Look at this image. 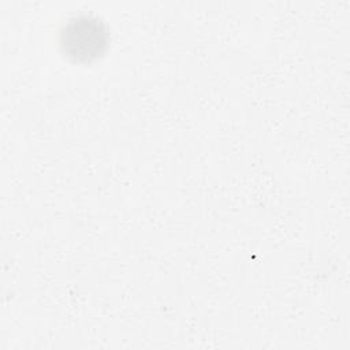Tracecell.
I'll use <instances>...</instances> for the list:
<instances>
[{"label":"cell","mask_w":350,"mask_h":350,"mask_svg":"<svg viewBox=\"0 0 350 350\" xmlns=\"http://www.w3.org/2000/svg\"><path fill=\"white\" fill-rule=\"evenodd\" d=\"M109 34L105 25L93 16H78L62 31V48L77 62H92L108 46Z\"/></svg>","instance_id":"cell-1"}]
</instances>
